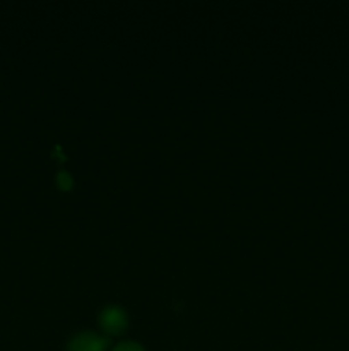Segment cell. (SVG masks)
I'll return each instance as SVG.
<instances>
[{
  "instance_id": "cell-1",
  "label": "cell",
  "mask_w": 349,
  "mask_h": 351,
  "mask_svg": "<svg viewBox=\"0 0 349 351\" xmlns=\"http://www.w3.org/2000/svg\"><path fill=\"white\" fill-rule=\"evenodd\" d=\"M105 341L96 335H81L70 343V351H103Z\"/></svg>"
},
{
  "instance_id": "cell-2",
  "label": "cell",
  "mask_w": 349,
  "mask_h": 351,
  "mask_svg": "<svg viewBox=\"0 0 349 351\" xmlns=\"http://www.w3.org/2000/svg\"><path fill=\"white\" fill-rule=\"evenodd\" d=\"M103 324H105V328H108L109 331H118V329L123 328V324H125V315H123V312L118 311V308H109V311H106L105 315H103Z\"/></svg>"
},
{
  "instance_id": "cell-3",
  "label": "cell",
  "mask_w": 349,
  "mask_h": 351,
  "mask_svg": "<svg viewBox=\"0 0 349 351\" xmlns=\"http://www.w3.org/2000/svg\"><path fill=\"white\" fill-rule=\"evenodd\" d=\"M115 351H142V348L137 345H133V343H123V345L116 346Z\"/></svg>"
}]
</instances>
